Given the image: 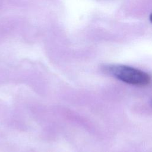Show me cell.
Wrapping results in <instances>:
<instances>
[{"mask_svg": "<svg viewBox=\"0 0 152 152\" xmlns=\"http://www.w3.org/2000/svg\"><path fill=\"white\" fill-rule=\"evenodd\" d=\"M103 69L106 73L127 84L143 86L151 82V77L147 73L129 66L107 65Z\"/></svg>", "mask_w": 152, "mask_h": 152, "instance_id": "6da1fadb", "label": "cell"}, {"mask_svg": "<svg viewBox=\"0 0 152 152\" xmlns=\"http://www.w3.org/2000/svg\"><path fill=\"white\" fill-rule=\"evenodd\" d=\"M150 20L152 23V13H151V14L150 15Z\"/></svg>", "mask_w": 152, "mask_h": 152, "instance_id": "7a4b0ae2", "label": "cell"}]
</instances>
